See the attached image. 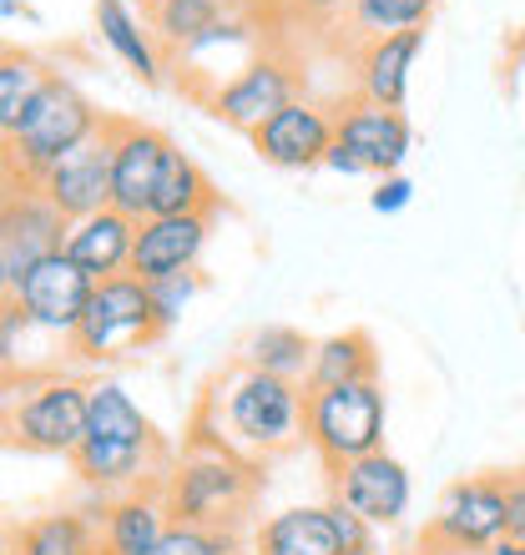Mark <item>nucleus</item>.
<instances>
[{
  "label": "nucleus",
  "instance_id": "f257e3e1",
  "mask_svg": "<svg viewBox=\"0 0 525 555\" xmlns=\"http://www.w3.org/2000/svg\"><path fill=\"white\" fill-rule=\"evenodd\" d=\"M192 435H207L228 450L248 454H283L298 439H308V389L293 379H273L258 369L238 364L228 379L213 384L203 404V420Z\"/></svg>",
  "mask_w": 525,
  "mask_h": 555
},
{
  "label": "nucleus",
  "instance_id": "f03ea898",
  "mask_svg": "<svg viewBox=\"0 0 525 555\" xmlns=\"http://www.w3.org/2000/svg\"><path fill=\"white\" fill-rule=\"evenodd\" d=\"M106 132V117L66 81V76H46V87L36 91V102L26 106V117L15 121V132H5V172L11 182H41L56 162L81 152L87 142Z\"/></svg>",
  "mask_w": 525,
  "mask_h": 555
},
{
  "label": "nucleus",
  "instance_id": "7ed1b4c3",
  "mask_svg": "<svg viewBox=\"0 0 525 555\" xmlns=\"http://www.w3.org/2000/svg\"><path fill=\"white\" fill-rule=\"evenodd\" d=\"M253 465L248 454L228 450L218 439L192 435L167 475H157V490L167 500L172 520H192V526H238V515L253 500Z\"/></svg>",
  "mask_w": 525,
  "mask_h": 555
},
{
  "label": "nucleus",
  "instance_id": "20e7f679",
  "mask_svg": "<svg viewBox=\"0 0 525 555\" xmlns=\"http://www.w3.org/2000/svg\"><path fill=\"white\" fill-rule=\"evenodd\" d=\"M87 410H91V384L76 374H36L11 384L5 399V439L15 450L30 454H66L72 460L87 439Z\"/></svg>",
  "mask_w": 525,
  "mask_h": 555
},
{
  "label": "nucleus",
  "instance_id": "39448f33",
  "mask_svg": "<svg viewBox=\"0 0 525 555\" xmlns=\"http://www.w3.org/2000/svg\"><path fill=\"white\" fill-rule=\"evenodd\" d=\"M167 334L157 319V304H152V288H146L137 273L106 278L91 293V308L81 328L72 334V353L81 364H121L131 353L152 349L157 338Z\"/></svg>",
  "mask_w": 525,
  "mask_h": 555
},
{
  "label": "nucleus",
  "instance_id": "423d86ee",
  "mask_svg": "<svg viewBox=\"0 0 525 555\" xmlns=\"http://www.w3.org/2000/svg\"><path fill=\"white\" fill-rule=\"evenodd\" d=\"M384 420H389V404H384L380 379H354L308 395V444L329 465V475L384 450Z\"/></svg>",
  "mask_w": 525,
  "mask_h": 555
},
{
  "label": "nucleus",
  "instance_id": "0eeeda50",
  "mask_svg": "<svg viewBox=\"0 0 525 555\" xmlns=\"http://www.w3.org/2000/svg\"><path fill=\"white\" fill-rule=\"evenodd\" d=\"M505 526H511V480L475 475V480H454L439 495L424 545L435 555H481L505 541Z\"/></svg>",
  "mask_w": 525,
  "mask_h": 555
},
{
  "label": "nucleus",
  "instance_id": "6e6552de",
  "mask_svg": "<svg viewBox=\"0 0 525 555\" xmlns=\"http://www.w3.org/2000/svg\"><path fill=\"white\" fill-rule=\"evenodd\" d=\"M66 233L72 222L51 207V197L36 182H11L0 207V288L15 293L36 263H46L51 253H66Z\"/></svg>",
  "mask_w": 525,
  "mask_h": 555
},
{
  "label": "nucleus",
  "instance_id": "1a4fd4ad",
  "mask_svg": "<svg viewBox=\"0 0 525 555\" xmlns=\"http://www.w3.org/2000/svg\"><path fill=\"white\" fill-rule=\"evenodd\" d=\"M298 87H304V81H298V66H293L289 56L258 51V56L243 61L228 81H218V87L207 91L203 106L222 127L253 137L262 121H273L289 102H298Z\"/></svg>",
  "mask_w": 525,
  "mask_h": 555
},
{
  "label": "nucleus",
  "instance_id": "9d476101",
  "mask_svg": "<svg viewBox=\"0 0 525 555\" xmlns=\"http://www.w3.org/2000/svg\"><path fill=\"white\" fill-rule=\"evenodd\" d=\"M91 293H97V278H91L81 263H72L66 253H51V258L30 268L26 283L15 293H5V298L21 304L30 328L56 334L72 344V334L81 328V319H87V308H91Z\"/></svg>",
  "mask_w": 525,
  "mask_h": 555
},
{
  "label": "nucleus",
  "instance_id": "9b49d317",
  "mask_svg": "<svg viewBox=\"0 0 525 555\" xmlns=\"http://www.w3.org/2000/svg\"><path fill=\"white\" fill-rule=\"evenodd\" d=\"M106 142H112V207L142 222L177 142L142 121H106Z\"/></svg>",
  "mask_w": 525,
  "mask_h": 555
},
{
  "label": "nucleus",
  "instance_id": "f8f14e48",
  "mask_svg": "<svg viewBox=\"0 0 525 555\" xmlns=\"http://www.w3.org/2000/svg\"><path fill=\"white\" fill-rule=\"evenodd\" d=\"M248 142L278 172H308V167H323L329 146L338 142V112L298 96V102H289L273 121H262Z\"/></svg>",
  "mask_w": 525,
  "mask_h": 555
},
{
  "label": "nucleus",
  "instance_id": "ddd939ff",
  "mask_svg": "<svg viewBox=\"0 0 525 555\" xmlns=\"http://www.w3.org/2000/svg\"><path fill=\"white\" fill-rule=\"evenodd\" d=\"M338 505H349L359 520H369L374 530H389L409 515V500H414V480H409L405 460H394L389 450H374L354 465L334 469V495Z\"/></svg>",
  "mask_w": 525,
  "mask_h": 555
},
{
  "label": "nucleus",
  "instance_id": "4468645a",
  "mask_svg": "<svg viewBox=\"0 0 525 555\" xmlns=\"http://www.w3.org/2000/svg\"><path fill=\"white\" fill-rule=\"evenodd\" d=\"M213 237V212H172V218H142L137 222V253H131V273L142 283L197 273Z\"/></svg>",
  "mask_w": 525,
  "mask_h": 555
},
{
  "label": "nucleus",
  "instance_id": "2eb2a0df",
  "mask_svg": "<svg viewBox=\"0 0 525 555\" xmlns=\"http://www.w3.org/2000/svg\"><path fill=\"white\" fill-rule=\"evenodd\" d=\"M338 146H349L354 157L364 162L369 177H389L414 152V127H409L405 112H389V106L374 102H349L338 112Z\"/></svg>",
  "mask_w": 525,
  "mask_h": 555
},
{
  "label": "nucleus",
  "instance_id": "dca6fc26",
  "mask_svg": "<svg viewBox=\"0 0 525 555\" xmlns=\"http://www.w3.org/2000/svg\"><path fill=\"white\" fill-rule=\"evenodd\" d=\"M36 188L51 197V207L66 222H81L91 212L112 207V142H106V132L97 142H87L81 152H72L66 162H56Z\"/></svg>",
  "mask_w": 525,
  "mask_h": 555
},
{
  "label": "nucleus",
  "instance_id": "f3484780",
  "mask_svg": "<svg viewBox=\"0 0 525 555\" xmlns=\"http://www.w3.org/2000/svg\"><path fill=\"white\" fill-rule=\"evenodd\" d=\"M420 51H424V30H399V36H380V41H359V56H354V91H359V102L399 112Z\"/></svg>",
  "mask_w": 525,
  "mask_h": 555
},
{
  "label": "nucleus",
  "instance_id": "a211bd4d",
  "mask_svg": "<svg viewBox=\"0 0 525 555\" xmlns=\"http://www.w3.org/2000/svg\"><path fill=\"white\" fill-rule=\"evenodd\" d=\"M253 555H349L338 535L334 500L329 505H289L268 515L253 535Z\"/></svg>",
  "mask_w": 525,
  "mask_h": 555
},
{
  "label": "nucleus",
  "instance_id": "6ab92c4d",
  "mask_svg": "<svg viewBox=\"0 0 525 555\" xmlns=\"http://www.w3.org/2000/svg\"><path fill=\"white\" fill-rule=\"evenodd\" d=\"M131 253H137V218L117 207H102V212L72 222V233H66V258L87 268L97 283L131 273Z\"/></svg>",
  "mask_w": 525,
  "mask_h": 555
},
{
  "label": "nucleus",
  "instance_id": "aec40b11",
  "mask_svg": "<svg viewBox=\"0 0 525 555\" xmlns=\"http://www.w3.org/2000/svg\"><path fill=\"white\" fill-rule=\"evenodd\" d=\"M167 526H172V511H167L157 480L142 490H127L112 500V511L102 520V555H157Z\"/></svg>",
  "mask_w": 525,
  "mask_h": 555
},
{
  "label": "nucleus",
  "instance_id": "412c9836",
  "mask_svg": "<svg viewBox=\"0 0 525 555\" xmlns=\"http://www.w3.org/2000/svg\"><path fill=\"white\" fill-rule=\"evenodd\" d=\"M97 36H102V46L137 76V81H146V87L162 81L157 30H152L146 15H137L131 0H97Z\"/></svg>",
  "mask_w": 525,
  "mask_h": 555
},
{
  "label": "nucleus",
  "instance_id": "4be33fe9",
  "mask_svg": "<svg viewBox=\"0 0 525 555\" xmlns=\"http://www.w3.org/2000/svg\"><path fill=\"white\" fill-rule=\"evenodd\" d=\"M354 379H380V369H374V338L364 328H344V334L319 338L308 379H304L308 395L334 389V384H354Z\"/></svg>",
  "mask_w": 525,
  "mask_h": 555
},
{
  "label": "nucleus",
  "instance_id": "5701e85b",
  "mask_svg": "<svg viewBox=\"0 0 525 555\" xmlns=\"http://www.w3.org/2000/svg\"><path fill=\"white\" fill-rule=\"evenodd\" d=\"M313 344L304 328H289V323H262L243 338V359L238 364L258 369V374H273V379H293L304 384L308 379V364H313Z\"/></svg>",
  "mask_w": 525,
  "mask_h": 555
},
{
  "label": "nucleus",
  "instance_id": "b1692460",
  "mask_svg": "<svg viewBox=\"0 0 525 555\" xmlns=\"http://www.w3.org/2000/svg\"><path fill=\"white\" fill-rule=\"evenodd\" d=\"M11 555H102V530L81 511H51L15 530Z\"/></svg>",
  "mask_w": 525,
  "mask_h": 555
},
{
  "label": "nucleus",
  "instance_id": "393cba45",
  "mask_svg": "<svg viewBox=\"0 0 525 555\" xmlns=\"http://www.w3.org/2000/svg\"><path fill=\"white\" fill-rule=\"evenodd\" d=\"M87 435L97 439H127V444H157V424L142 414V404L121 389L117 379L91 384V410H87Z\"/></svg>",
  "mask_w": 525,
  "mask_h": 555
},
{
  "label": "nucleus",
  "instance_id": "a878e982",
  "mask_svg": "<svg viewBox=\"0 0 525 555\" xmlns=\"http://www.w3.org/2000/svg\"><path fill=\"white\" fill-rule=\"evenodd\" d=\"M228 15H233V0H167L157 11H146V21H152L162 46L188 51V46L203 41L213 26H222Z\"/></svg>",
  "mask_w": 525,
  "mask_h": 555
},
{
  "label": "nucleus",
  "instance_id": "bb28decb",
  "mask_svg": "<svg viewBox=\"0 0 525 555\" xmlns=\"http://www.w3.org/2000/svg\"><path fill=\"white\" fill-rule=\"evenodd\" d=\"M430 15H435V0H354L349 30L359 41H380V36H399V30H424Z\"/></svg>",
  "mask_w": 525,
  "mask_h": 555
},
{
  "label": "nucleus",
  "instance_id": "cd10ccee",
  "mask_svg": "<svg viewBox=\"0 0 525 555\" xmlns=\"http://www.w3.org/2000/svg\"><path fill=\"white\" fill-rule=\"evenodd\" d=\"M41 61L36 56H21V51H5V61H0V137L15 132V121L26 117V106L36 102V91L46 87Z\"/></svg>",
  "mask_w": 525,
  "mask_h": 555
},
{
  "label": "nucleus",
  "instance_id": "c85d7f7f",
  "mask_svg": "<svg viewBox=\"0 0 525 555\" xmlns=\"http://www.w3.org/2000/svg\"><path fill=\"white\" fill-rule=\"evenodd\" d=\"M157 555H243L233 526H192V520H172L162 535Z\"/></svg>",
  "mask_w": 525,
  "mask_h": 555
},
{
  "label": "nucleus",
  "instance_id": "c756f323",
  "mask_svg": "<svg viewBox=\"0 0 525 555\" xmlns=\"http://www.w3.org/2000/svg\"><path fill=\"white\" fill-rule=\"evenodd\" d=\"M152 288V304H157L162 328H177V319L192 308V298L203 293V273H182V278H162V283H146Z\"/></svg>",
  "mask_w": 525,
  "mask_h": 555
},
{
  "label": "nucleus",
  "instance_id": "7c9ffc66",
  "mask_svg": "<svg viewBox=\"0 0 525 555\" xmlns=\"http://www.w3.org/2000/svg\"><path fill=\"white\" fill-rule=\"evenodd\" d=\"M414 203V182L405 172H389V177H374V192H369V207L380 212V218H394V212H405Z\"/></svg>",
  "mask_w": 525,
  "mask_h": 555
},
{
  "label": "nucleus",
  "instance_id": "2f4dec72",
  "mask_svg": "<svg viewBox=\"0 0 525 555\" xmlns=\"http://www.w3.org/2000/svg\"><path fill=\"white\" fill-rule=\"evenodd\" d=\"M26 328H30V319L21 313V304L5 298V304H0V364L5 369H15V359H21V338H26Z\"/></svg>",
  "mask_w": 525,
  "mask_h": 555
},
{
  "label": "nucleus",
  "instance_id": "473e14b6",
  "mask_svg": "<svg viewBox=\"0 0 525 555\" xmlns=\"http://www.w3.org/2000/svg\"><path fill=\"white\" fill-rule=\"evenodd\" d=\"M289 5L304 15V21H319V26H329L334 15H349L354 0H289Z\"/></svg>",
  "mask_w": 525,
  "mask_h": 555
},
{
  "label": "nucleus",
  "instance_id": "72a5a7b5",
  "mask_svg": "<svg viewBox=\"0 0 525 555\" xmlns=\"http://www.w3.org/2000/svg\"><path fill=\"white\" fill-rule=\"evenodd\" d=\"M323 167H329L334 177H369V172H364V162L354 157L349 146H338V142L329 146V157H323Z\"/></svg>",
  "mask_w": 525,
  "mask_h": 555
},
{
  "label": "nucleus",
  "instance_id": "f704fd0d",
  "mask_svg": "<svg viewBox=\"0 0 525 555\" xmlns=\"http://www.w3.org/2000/svg\"><path fill=\"white\" fill-rule=\"evenodd\" d=\"M505 541L525 545V480H511V526H505Z\"/></svg>",
  "mask_w": 525,
  "mask_h": 555
},
{
  "label": "nucleus",
  "instance_id": "c9c22d12",
  "mask_svg": "<svg viewBox=\"0 0 525 555\" xmlns=\"http://www.w3.org/2000/svg\"><path fill=\"white\" fill-rule=\"evenodd\" d=\"M0 15H5V21H15V15H21V21H30V5H26V0H0Z\"/></svg>",
  "mask_w": 525,
  "mask_h": 555
},
{
  "label": "nucleus",
  "instance_id": "e433bc0d",
  "mask_svg": "<svg viewBox=\"0 0 525 555\" xmlns=\"http://www.w3.org/2000/svg\"><path fill=\"white\" fill-rule=\"evenodd\" d=\"M481 555H525V545H515V541H500V545H490V551H481Z\"/></svg>",
  "mask_w": 525,
  "mask_h": 555
},
{
  "label": "nucleus",
  "instance_id": "4c0bfd02",
  "mask_svg": "<svg viewBox=\"0 0 525 555\" xmlns=\"http://www.w3.org/2000/svg\"><path fill=\"white\" fill-rule=\"evenodd\" d=\"M142 5H146V11H157V5H167V0H142Z\"/></svg>",
  "mask_w": 525,
  "mask_h": 555
}]
</instances>
